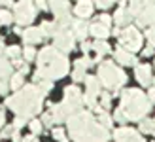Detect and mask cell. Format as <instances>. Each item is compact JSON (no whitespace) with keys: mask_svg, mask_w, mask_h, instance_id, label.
<instances>
[{"mask_svg":"<svg viewBox=\"0 0 155 142\" xmlns=\"http://www.w3.org/2000/svg\"><path fill=\"white\" fill-rule=\"evenodd\" d=\"M68 125V135L74 142H108L110 140V131L100 121L93 117L91 112H80L72 114L66 120Z\"/></svg>","mask_w":155,"mask_h":142,"instance_id":"1","label":"cell"},{"mask_svg":"<svg viewBox=\"0 0 155 142\" xmlns=\"http://www.w3.org/2000/svg\"><path fill=\"white\" fill-rule=\"evenodd\" d=\"M36 74H34V83L40 80H59L68 74V59L63 51H59L55 46H45L44 49L36 55Z\"/></svg>","mask_w":155,"mask_h":142,"instance_id":"2","label":"cell"},{"mask_svg":"<svg viewBox=\"0 0 155 142\" xmlns=\"http://www.w3.org/2000/svg\"><path fill=\"white\" fill-rule=\"evenodd\" d=\"M44 97H45V93L40 89V85H36V83L23 85L19 91H15V95L6 99V106L13 110L17 116L30 120L38 112H42Z\"/></svg>","mask_w":155,"mask_h":142,"instance_id":"3","label":"cell"},{"mask_svg":"<svg viewBox=\"0 0 155 142\" xmlns=\"http://www.w3.org/2000/svg\"><path fill=\"white\" fill-rule=\"evenodd\" d=\"M119 110L125 114L127 121H142L151 112V100L140 89H125L121 93Z\"/></svg>","mask_w":155,"mask_h":142,"instance_id":"4","label":"cell"},{"mask_svg":"<svg viewBox=\"0 0 155 142\" xmlns=\"http://www.w3.org/2000/svg\"><path fill=\"white\" fill-rule=\"evenodd\" d=\"M98 80L104 87L117 91L127 83V74L112 61H102L98 65Z\"/></svg>","mask_w":155,"mask_h":142,"instance_id":"5","label":"cell"},{"mask_svg":"<svg viewBox=\"0 0 155 142\" xmlns=\"http://www.w3.org/2000/svg\"><path fill=\"white\" fill-rule=\"evenodd\" d=\"M119 42H121V47H125V49L133 51V53L142 49V34H140V30L133 25L123 27L121 34H119Z\"/></svg>","mask_w":155,"mask_h":142,"instance_id":"6","label":"cell"},{"mask_svg":"<svg viewBox=\"0 0 155 142\" xmlns=\"http://www.w3.org/2000/svg\"><path fill=\"white\" fill-rule=\"evenodd\" d=\"M34 15H36V4L32 0H19V2L15 4L13 19L19 23V27L30 25V23L34 21Z\"/></svg>","mask_w":155,"mask_h":142,"instance_id":"7","label":"cell"},{"mask_svg":"<svg viewBox=\"0 0 155 142\" xmlns=\"http://www.w3.org/2000/svg\"><path fill=\"white\" fill-rule=\"evenodd\" d=\"M48 6H51V12L55 13L61 29H68V25H72L74 19L70 17V4H68V0H48Z\"/></svg>","mask_w":155,"mask_h":142,"instance_id":"8","label":"cell"},{"mask_svg":"<svg viewBox=\"0 0 155 142\" xmlns=\"http://www.w3.org/2000/svg\"><path fill=\"white\" fill-rule=\"evenodd\" d=\"M74 42H76V36H74L72 30H68V29H59L55 32V36H53V46H55L59 51H63L64 55L74 49Z\"/></svg>","mask_w":155,"mask_h":142,"instance_id":"9","label":"cell"},{"mask_svg":"<svg viewBox=\"0 0 155 142\" xmlns=\"http://www.w3.org/2000/svg\"><path fill=\"white\" fill-rule=\"evenodd\" d=\"M114 140L115 142H144V137L140 131L130 129V127H119L114 131Z\"/></svg>","mask_w":155,"mask_h":142,"instance_id":"10","label":"cell"},{"mask_svg":"<svg viewBox=\"0 0 155 142\" xmlns=\"http://www.w3.org/2000/svg\"><path fill=\"white\" fill-rule=\"evenodd\" d=\"M12 63L8 61L6 57H2L0 55V93H6L8 91V87H10V78L13 76V72H12Z\"/></svg>","mask_w":155,"mask_h":142,"instance_id":"11","label":"cell"},{"mask_svg":"<svg viewBox=\"0 0 155 142\" xmlns=\"http://www.w3.org/2000/svg\"><path fill=\"white\" fill-rule=\"evenodd\" d=\"M134 76H136V82L142 85V87H150L151 82H153V76H151V66L142 63V65H136L134 66Z\"/></svg>","mask_w":155,"mask_h":142,"instance_id":"12","label":"cell"},{"mask_svg":"<svg viewBox=\"0 0 155 142\" xmlns=\"http://www.w3.org/2000/svg\"><path fill=\"white\" fill-rule=\"evenodd\" d=\"M136 25L138 27H153L155 25V0L140 12V15L136 17Z\"/></svg>","mask_w":155,"mask_h":142,"instance_id":"13","label":"cell"},{"mask_svg":"<svg viewBox=\"0 0 155 142\" xmlns=\"http://www.w3.org/2000/svg\"><path fill=\"white\" fill-rule=\"evenodd\" d=\"M114 59L117 61L119 65H123V66H136L138 65L134 53L129 51V49H125V47H117V49L114 51Z\"/></svg>","mask_w":155,"mask_h":142,"instance_id":"14","label":"cell"},{"mask_svg":"<svg viewBox=\"0 0 155 142\" xmlns=\"http://www.w3.org/2000/svg\"><path fill=\"white\" fill-rule=\"evenodd\" d=\"M23 40H25V44H28V46H34V44H38V42H42L44 40V32L40 30V27H28V29H25L23 30Z\"/></svg>","mask_w":155,"mask_h":142,"instance_id":"15","label":"cell"},{"mask_svg":"<svg viewBox=\"0 0 155 142\" xmlns=\"http://www.w3.org/2000/svg\"><path fill=\"white\" fill-rule=\"evenodd\" d=\"M112 19H114V23L117 27H127L129 23H130V19H133V15H130V12H129L127 6H121V8L115 10V13H114Z\"/></svg>","mask_w":155,"mask_h":142,"instance_id":"16","label":"cell"},{"mask_svg":"<svg viewBox=\"0 0 155 142\" xmlns=\"http://www.w3.org/2000/svg\"><path fill=\"white\" fill-rule=\"evenodd\" d=\"M93 8H95V2H91V0H78V4L74 8V13L80 19H85L93 13Z\"/></svg>","mask_w":155,"mask_h":142,"instance_id":"17","label":"cell"},{"mask_svg":"<svg viewBox=\"0 0 155 142\" xmlns=\"http://www.w3.org/2000/svg\"><path fill=\"white\" fill-rule=\"evenodd\" d=\"M89 32L95 36V40H106L108 36H110V27L102 25V23H93V25H89Z\"/></svg>","mask_w":155,"mask_h":142,"instance_id":"18","label":"cell"},{"mask_svg":"<svg viewBox=\"0 0 155 142\" xmlns=\"http://www.w3.org/2000/svg\"><path fill=\"white\" fill-rule=\"evenodd\" d=\"M85 87H87V91L85 93H91V95H95V97H100V87H102V83H100L98 80V76H85Z\"/></svg>","mask_w":155,"mask_h":142,"instance_id":"19","label":"cell"},{"mask_svg":"<svg viewBox=\"0 0 155 142\" xmlns=\"http://www.w3.org/2000/svg\"><path fill=\"white\" fill-rule=\"evenodd\" d=\"M72 32H74V36L78 38V40H85L87 38V34H89V25L85 21H81V19H78V21H72Z\"/></svg>","mask_w":155,"mask_h":142,"instance_id":"20","label":"cell"},{"mask_svg":"<svg viewBox=\"0 0 155 142\" xmlns=\"http://www.w3.org/2000/svg\"><path fill=\"white\" fill-rule=\"evenodd\" d=\"M59 23L57 21H44L42 25H40V30L44 32V36L48 38V36H55V32L59 30Z\"/></svg>","mask_w":155,"mask_h":142,"instance_id":"21","label":"cell"},{"mask_svg":"<svg viewBox=\"0 0 155 142\" xmlns=\"http://www.w3.org/2000/svg\"><path fill=\"white\" fill-rule=\"evenodd\" d=\"M140 133L142 135H153L155 137V117H151V120H144L140 121Z\"/></svg>","mask_w":155,"mask_h":142,"instance_id":"22","label":"cell"},{"mask_svg":"<svg viewBox=\"0 0 155 142\" xmlns=\"http://www.w3.org/2000/svg\"><path fill=\"white\" fill-rule=\"evenodd\" d=\"M91 47L97 51V55H106V53H110V46H108L106 40H95L91 44Z\"/></svg>","mask_w":155,"mask_h":142,"instance_id":"23","label":"cell"},{"mask_svg":"<svg viewBox=\"0 0 155 142\" xmlns=\"http://www.w3.org/2000/svg\"><path fill=\"white\" fill-rule=\"evenodd\" d=\"M23 82H25V74L17 72V74H13V76L10 78V87L15 89V91H19V89L23 87Z\"/></svg>","mask_w":155,"mask_h":142,"instance_id":"24","label":"cell"},{"mask_svg":"<svg viewBox=\"0 0 155 142\" xmlns=\"http://www.w3.org/2000/svg\"><path fill=\"white\" fill-rule=\"evenodd\" d=\"M98 121L102 123L106 129H110V127H112V123H114V117L108 114L106 110H100V112H98Z\"/></svg>","mask_w":155,"mask_h":142,"instance_id":"25","label":"cell"},{"mask_svg":"<svg viewBox=\"0 0 155 142\" xmlns=\"http://www.w3.org/2000/svg\"><path fill=\"white\" fill-rule=\"evenodd\" d=\"M4 53H6V57H8V59L15 61V59H19V57H21V47H19V46H10Z\"/></svg>","mask_w":155,"mask_h":142,"instance_id":"26","label":"cell"},{"mask_svg":"<svg viewBox=\"0 0 155 142\" xmlns=\"http://www.w3.org/2000/svg\"><path fill=\"white\" fill-rule=\"evenodd\" d=\"M28 127H30V131H32V135H40V133L44 131V123H42V120H30Z\"/></svg>","mask_w":155,"mask_h":142,"instance_id":"27","label":"cell"},{"mask_svg":"<svg viewBox=\"0 0 155 142\" xmlns=\"http://www.w3.org/2000/svg\"><path fill=\"white\" fill-rule=\"evenodd\" d=\"M51 135H53V138H55L57 142H66V140H68L66 131H64V129H61V127H55V129L51 131Z\"/></svg>","mask_w":155,"mask_h":142,"instance_id":"28","label":"cell"},{"mask_svg":"<svg viewBox=\"0 0 155 142\" xmlns=\"http://www.w3.org/2000/svg\"><path fill=\"white\" fill-rule=\"evenodd\" d=\"M93 63H95L93 59H89L87 55H83L81 59H78V61H76V68H83V70H87V68L93 65Z\"/></svg>","mask_w":155,"mask_h":142,"instance_id":"29","label":"cell"},{"mask_svg":"<svg viewBox=\"0 0 155 142\" xmlns=\"http://www.w3.org/2000/svg\"><path fill=\"white\" fill-rule=\"evenodd\" d=\"M13 21V13L8 10H0V25H10Z\"/></svg>","mask_w":155,"mask_h":142,"instance_id":"30","label":"cell"},{"mask_svg":"<svg viewBox=\"0 0 155 142\" xmlns=\"http://www.w3.org/2000/svg\"><path fill=\"white\" fill-rule=\"evenodd\" d=\"M110 104H112V95L110 93H100V106L104 110H108Z\"/></svg>","mask_w":155,"mask_h":142,"instance_id":"31","label":"cell"},{"mask_svg":"<svg viewBox=\"0 0 155 142\" xmlns=\"http://www.w3.org/2000/svg\"><path fill=\"white\" fill-rule=\"evenodd\" d=\"M23 57H25V61H32L36 59V49L32 46H27L25 49H23Z\"/></svg>","mask_w":155,"mask_h":142,"instance_id":"32","label":"cell"},{"mask_svg":"<svg viewBox=\"0 0 155 142\" xmlns=\"http://www.w3.org/2000/svg\"><path fill=\"white\" fill-rule=\"evenodd\" d=\"M115 2H117V0H95V6L100 8V10H106V8L114 6Z\"/></svg>","mask_w":155,"mask_h":142,"instance_id":"33","label":"cell"},{"mask_svg":"<svg viewBox=\"0 0 155 142\" xmlns=\"http://www.w3.org/2000/svg\"><path fill=\"white\" fill-rule=\"evenodd\" d=\"M72 78H74V82H83L85 80V70L83 68H74Z\"/></svg>","mask_w":155,"mask_h":142,"instance_id":"34","label":"cell"},{"mask_svg":"<svg viewBox=\"0 0 155 142\" xmlns=\"http://www.w3.org/2000/svg\"><path fill=\"white\" fill-rule=\"evenodd\" d=\"M42 123L45 125V127H51V125H55V120H53L51 112H45V114L42 116Z\"/></svg>","mask_w":155,"mask_h":142,"instance_id":"35","label":"cell"},{"mask_svg":"<svg viewBox=\"0 0 155 142\" xmlns=\"http://www.w3.org/2000/svg\"><path fill=\"white\" fill-rule=\"evenodd\" d=\"M146 38H148L150 46H153V47H155V25H153V27H150L148 30H146Z\"/></svg>","mask_w":155,"mask_h":142,"instance_id":"36","label":"cell"},{"mask_svg":"<svg viewBox=\"0 0 155 142\" xmlns=\"http://www.w3.org/2000/svg\"><path fill=\"white\" fill-rule=\"evenodd\" d=\"M27 125V117H21V116H17L15 117V121H13V129H17V131H21L23 127Z\"/></svg>","mask_w":155,"mask_h":142,"instance_id":"37","label":"cell"},{"mask_svg":"<svg viewBox=\"0 0 155 142\" xmlns=\"http://www.w3.org/2000/svg\"><path fill=\"white\" fill-rule=\"evenodd\" d=\"M114 121H117V123H127V117H125V114H123L119 108L115 110V114H114Z\"/></svg>","mask_w":155,"mask_h":142,"instance_id":"38","label":"cell"},{"mask_svg":"<svg viewBox=\"0 0 155 142\" xmlns=\"http://www.w3.org/2000/svg\"><path fill=\"white\" fill-rule=\"evenodd\" d=\"M112 21H114V19H112V15H106V13L98 17V23H102V25H106V27H110V25H112Z\"/></svg>","mask_w":155,"mask_h":142,"instance_id":"39","label":"cell"},{"mask_svg":"<svg viewBox=\"0 0 155 142\" xmlns=\"http://www.w3.org/2000/svg\"><path fill=\"white\" fill-rule=\"evenodd\" d=\"M13 125H10V127H6V129H2V133H0V137H4V138H12V135H13Z\"/></svg>","mask_w":155,"mask_h":142,"instance_id":"40","label":"cell"},{"mask_svg":"<svg viewBox=\"0 0 155 142\" xmlns=\"http://www.w3.org/2000/svg\"><path fill=\"white\" fill-rule=\"evenodd\" d=\"M153 49H155L153 46H148V47H144V49H142V55H144V57H151V55H153Z\"/></svg>","mask_w":155,"mask_h":142,"instance_id":"41","label":"cell"},{"mask_svg":"<svg viewBox=\"0 0 155 142\" xmlns=\"http://www.w3.org/2000/svg\"><path fill=\"white\" fill-rule=\"evenodd\" d=\"M34 4L40 8V10H48V0H34Z\"/></svg>","mask_w":155,"mask_h":142,"instance_id":"42","label":"cell"},{"mask_svg":"<svg viewBox=\"0 0 155 142\" xmlns=\"http://www.w3.org/2000/svg\"><path fill=\"white\" fill-rule=\"evenodd\" d=\"M12 140H13V142H23V137H21V133H19L17 129L13 131V135H12Z\"/></svg>","mask_w":155,"mask_h":142,"instance_id":"43","label":"cell"},{"mask_svg":"<svg viewBox=\"0 0 155 142\" xmlns=\"http://www.w3.org/2000/svg\"><path fill=\"white\" fill-rule=\"evenodd\" d=\"M23 142H40V140H38L34 135H28V137H25V138H23Z\"/></svg>","mask_w":155,"mask_h":142,"instance_id":"44","label":"cell"},{"mask_svg":"<svg viewBox=\"0 0 155 142\" xmlns=\"http://www.w3.org/2000/svg\"><path fill=\"white\" fill-rule=\"evenodd\" d=\"M148 99L151 100V104H155V87H153V89H150V93H148Z\"/></svg>","mask_w":155,"mask_h":142,"instance_id":"45","label":"cell"},{"mask_svg":"<svg viewBox=\"0 0 155 142\" xmlns=\"http://www.w3.org/2000/svg\"><path fill=\"white\" fill-rule=\"evenodd\" d=\"M81 49H83V53H87V51L91 49V44H87V42L83 40V42H81Z\"/></svg>","mask_w":155,"mask_h":142,"instance_id":"46","label":"cell"},{"mask_svg":"<svg viewBox=\"0 0 155 142\" xmlns=\"http://www.w3.org/2000/svg\"><path fill=\"white\" fill-rule=\"evenodd\" d=\"M0 6H13V0H0Z\"/></svg>","mask_w":155,"mask_h":142,"instance_id":"47","label":"cell"},{"mask_svg":"<svg viewBox=\"0 0 155 142\" xmlns=\"http://www.w3.org/2000/svg\"><path fill=\"white\" fill-rule=\"evenodd\" d=\"M2 125H4V112L0 110V129H2Z\"/></svg>","mask_w":155,"mask_h":142,"instance_id":"48","label":"cell"},{"mask_svg":"<svg viewBox=\"0 0 155 142\" xmlns=\"http://www.w3.org/2000/svg\"><path fill=\"white\" fill-rule=\"evenodd\" d=\"M6 49H4V42H2V38H0V55H2Z\"/></svg>","mask_w":155,"mask_h":142,"instance_id":"49","label":"cell"},{"mask_svg":"<svg viewBox=\"0 0 155 142\" xmlns=\"http://www.w3.org/2000/svg\"><path fill=\"white\" fill-rule=\"evenodd\" d=\"M151 83H153V87H155V78H153V82H151Z\"/></svg>","mask_w":155,"mask_h":142,"instance_id":"50","label":"cell"}]
</instances>
